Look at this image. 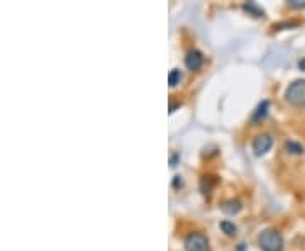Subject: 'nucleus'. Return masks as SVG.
<instances>
[{
  "label": "nucleus",
  "instance_id": "1",
  "mask_svg": "<svg viewBox=\"0 0 305 251\" xmlns=\"http://www.w3.org/2000/svg\"><path fill=\"white\" fill-rule=\"evenodd\" d=\"M258 246L263 251H282L283 249V236L276 229L268 228L263 229L258 236Z\"/></svg>",
  "mask_w": 305,
  "mask_h": 251
},
{
  "label": "nucleus",
  "instance_id": "2",
  "mask_svg": "<svg viewBox=\"0 0 305 251\" xmlns=\"http://www.w3.org/2000/svg\"><path fill=\"white\" fill-rule=\"evenodd\" d=\"M285 101L292 107H305V80H293L285 90Z\"/></svg>",
  "mask_w": 305,
  "mask_h": 251
},
{
  "label": "nucleus",
  "instance_id": "3",
  "mask_svg": "<svg viewBox=\"0 0 305 251\" xmlns=\"http://www.w3.org/2000/svg\"><path fill=\"white\" fill-rule=\"evenodd\" d=\"M185 251H210V241L204 233L192 231L183 239Z\"/></svg>",
  "mask_w": 305,
  "mask_h": 251
},
{
  "label": "nucleus",
  "instance_id": "4",
  "mask_svg": "<svg viewBox=\"0 0 305 251\" xmlns=\"http://www.w3.org/2000/svg\"><path fill=\"white\" fill-rule=\"evenodd\" d=\"M271 146H273V136L270 133L258 134L256 138L253 139V151H255L256 156L266 155L268 151L271 149Z\"/></svg>",
  "mask_w": 305,
  "mask_h": 251
},
{
  "label": "nucleus",
  "instance_id": "5",
  "mask_svg": "<svg viewBox=\"0 0 305 251\" xmlns=\"http://www.w3.org/2000/svg\"><path fill=\"white\" fill-rule=\"evenodd\" d=\"M204 61H205V58H204L202 51H199V49H190L188 53L185 55V66L192 71L200 70L204 65Z\"/></svg>",
  "mask_w": 305,
  "mask_h": 251
},
{
  "label": "nucleus",
  "instance_id": "6",
  "mask_svg": "<svg viewBox=\"0 0 305 251\" xmlns=\"http://www.w3.org/2000/svg\"><path fill=\"white\" fill-rule=\"evenodd\" d=\"M268 112H270V101H261L258 104V107L255 109V112H253L251 116V124H260L266 119Z\"/></svg>",
  "mask_w": 305,
  "mask_h": 251
},
{
  "label": "nucleus",
  "instance_id": "7",
  "mask_svg": "<svg viewBox=\"0 0 305 251\" xmlns=\"http://www.w3.org/2000/svg\"><path fill=\"white\" fill-rule=\"evenodd\" d=\"M220 209H222V212H226V214H237V212H241V209H242V202L241 200H237V198H229V200H226V202H222L220 204Z\"/></svg>",
  "mask_w": 305,
  "mask_h": 251
},
{
  "label": "nucleus",
  "instance_id": "8",
  "mask_svg": "<svg viewBox=\"0 0 305 251\" xmlns=\"http://www.w3.org/2000/svg\"><path fill=\"white\" fill-rule=\"evenodd\" d=\"M215 182H217L215 177H207V175H204L202 179H200V190H202L204 195H207V197L210 195V192H212V188H214Z\"/></svg>",
  "mask_w": 305,
  "mask_h": 251
},
{
  "label": "nucleus",
  "instance_id": "9",
  "mask_svg": "<svg viewBox=\"0 0 305 251\" xmlns=\"http://www.w3.org/2000/svg\"><path fill=\"white\" fill-rule=\"evenodd\" d=\"M283 149L287 151L288 155H303V146L300 143H297V141H285V144H283Z\"/></svg>",
  "mask_w": 305,
  "mask_h": 251
},
{
  "label": "nucleus",
  "instance_id": "10",
  "mask_svg": "<svg viewBox=\"0 0 305 251\" xmlns=\"http://www.w3.org/2000/svg\"><path fill=\"white\" fill-rule=\"evenodd\" d=\"M242 9H244L247 14L255 15V17H263V15H265V10H263L256 2H246L242 5Z\"/></svg>",
  "mask_w": 305,
  "mask_h": 251
},
{
  "label": "nucleus",
  "instance_id": "11",
  "mask_svg": "<svg viewBox=\"0 0 305 251\" xmlns=\"http://www.w3.org/2000/svg\"><path fill=\"white\" fill-rule=\"evenodd\" d=\"M219 228L222 229V233H226V234H227V236H234V234L237 233L236 224H234V222H231V221H220Z\"/></svg>",
  "mask_w": 305,
  "mask_h": 251
},
{
  "label": "nucleus",
  "instance_id": "12",
  "mask_svg": "<svg viewBox=\"0 0 305 251\" xmlns=\"http://www.w3.org/2000/svg\"><path fill=\"white\" fill-rule=\"evenodd\" d=\"M180 82H182V71H180L178 68H173V70L170 71V75H168L170 87H177Z\"/></svg>",
  "mask_w": 305,
  "mask_h": 251
},
{
  "label": "nucleus",
  "instance_id": "13",
  "mask_svg": "<svg viewBox=\"0 0 305 251\" xmlns=\"http://www.w3.org/2000/svg\"><path fill=\"white\" fill-rule=\"evenodd\" d=\"M288 7L302 10V9H305V0H288Z\"/></svg>",
  "mask_w": 305,
  "mask_h": 251
},
{
  "label": "nucleus",
  "instance_id": "14",
  "mask_svg": "<svg viewBox=\"0 0 305 251\" xmlns=\"http://www.w3.org/2000/svg\"><path fill=\"white\" fill-rule=\"evenodd\" d=\"M178 161H180V153H175V155L172 156V160H170V165H172L173 168H175V166L178 165Z\"/></svg>",
  "mask_w": 305,
  "mask_h": 251
},
{
  "label": "nucleus",
  "instance_id": "15",
  "mask_svg": "<svg viewBox=\"0 0 305 251\" xmlns=\"http://www.w3.org/2000/svg\"><path fill=\"white\" fill-rule=\"evenodd\" d=\"M180 106H182V102H172V104H170V112H175V111H177V109L180 107Z\"/></svg>",
  "mask_w": 305,
  "mask_h": 251
},
{
  "label": "nucleus",
  "instance_id": "16",
  "mask_svg": "<svg viewBox=\"0 0 305 251\" xmlns=\"http://www.w3.org/2000/svg\"><path fill=\"white\" fill-rule=\"evenodd\" d=\"M182 184H183V182H182V177H180V175H177V177H175L173 187H175V188H178V187H182Z\"/></svg>",
  "mask_w": 305,
  "mask_h": 251
},
{
  "label": "nucleus",
  "instance_id": "17",
  "mask_svg": "<svg viewBox=\"0 0 305 251\" xmlns=\"http://www.w3.org/2000/svg\"><path fill=\"white\" fill-rule=\"evenodd\" d=\"M298 68H300L302 71H305V58H302L300 61H298Z\"/></svg>",
  "mask_w": 305,
  "mask_h": 251
}]
</instances>
